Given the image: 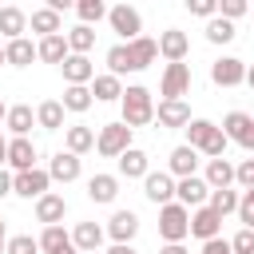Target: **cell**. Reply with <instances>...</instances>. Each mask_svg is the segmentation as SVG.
Segmentation results:
<instances>
[{
    "label": "cell",
    "mask_w": 254,
    "mask_h": 254,
    "mask_svg": "<svg viewBox=\"0 0 254 254\" xmlns=\"http://www.w3.org/2000/svg\"><path fill=\"white\" fill-rule=\"evenodd\" d=\"M238 222L246 230H254V190H242V202H238Z\"/></svg>",
    "instance_id": "cell-43"
},
{
    "label": "cell",
    "mask_w": 254,
    "mask_h": 254,
    "mask_svg": "<svg viewBox=\"0 0 254 254\" xmlns=\"http://www.w3.org/2000/svg\"><path fill=\"white\" fill-rule=\"evenodd\" d=\"M238 202H242V194H238L234 187H226V190H210V202H206V206H214V210L226 218V214H238Z\"/></svg>",
    "instance_id": "cell-38"
},
{
    "label": "cell",
    "mask_w": 254,
    "mask_h": 254,
    "mask_svg": "<svg viewBox=\"0 0 254 254\" xmlns=\"http://www.w3.org/2000/svg\"><path fill=\"white\" fill-rule=\"evenodd\" d=\"M107 24H111V32L119 36V44H131V40L143 36V16H139V8H131V4H115V8L107 12Z\"/></svg>",
    "instance_id": "cell-5"
},
{
    "label": "cell",
    "mask_w": 254,
    "mask_h": 254,
    "mask_svg": "<svg viewBox=\"0 0 254 254\" xmlns=\"http://www.w3.org/2000/svg\"><path fill=\"white\" fill-rule=\"evenodd\" d=\"M222 135H226L230 143H238L242 151H254V115L230 111V115L222 119Z\"/></svg>",
    "instance_id": "cell-10"
},
{
    "label": "cell",
    "mask_w": 254,
    "mask_h": 254,
    "mask_svg": "<svg viewBox=\"0 0 254 254\" xmlns=\"http://www.w3.org/2000/svg\"><path fill=\"white\" fill-rule=\"evenodd\" d=\"M238 32H234V24L230 20H222V16H214V20H206V40L210 44H230Z\"/></svg>",
    "instance_id": "cell-39"
},
{
    "label": "cell",
    "mask_w": 254,
    "mask_h": 254,
    "mask_svg": "<svg viewBox=\"0 0 254 254\" xmlns=\"http://www.w3.org/2000/svg\"><path fill=\"white\" fill-rule=\"evenodd\" d=\"M159 56H163L167 64H183V60L190 56V36H187V32H179V28L159 32Z\"/></svg>",
    "instance_id": "cell-13"
},
{
    "label": "cell",
    "mask_w": 254,
    "mask_h": 254,
    "mask_svg": "<svg viewBox=\"0 0 254 254\" xmlns=\"http://www.w3.org/2000/svg\"><path fill=\"white\" fill-rule=\"evenodd\" d=\"M64 214H67V198H64V194L48 190L44 198H36V222H44V226H60Z\"/></svg>",
    "instance_id": "cell-21"
},
{
    "label": "cell",
    "mask_w": 254,
    "mask_h": 254,
    "mask_svg": "<svg viewBox=\"0 0 254 254\" xmlns=\"http://www.w3.org/2000/svg\"><path fill=\"white\" fill-rule=\"evenodd\" d=\"M4 127L12 131V139H28L32 127H36V111H32V103H16V107H8Z\"/></svg>",
    "instance_id": "cell-25"
},
{
    "label": "cell",
    "mask_w": 254,
    "mask_h": 254,
    "mask_svg": "<svg viewBox=\"0 0 254 254\" xmlns=\"http://www.w3.org/2000/svg\"><path fill=\"white\" fill-rule=\"evenodd\" d=\"M64 111H75V115H83L91 103H95V95H91V87H64Z\"/></svg>",
    "instance_id": "cell-36"
},
{
    "label": "cell",
    "mask_w": 254,
    "mask_h": 254,
    "mask_svg": "<svg viewBox=\"0 0 254 254\" xmlns=\"http://www.w3.org/2000/svg\"><path fill=\"white\" fill-rule=\"evenodd\" d=\"M234 187L254 190V159H242V163L234 167Z\"/></svg>",
    "instance_id": "cell-42"
},
{
    "label": "cell",
    "mask_w": 254,
    "mask_h": 254,
    "mask_svg": "<svg viewBox=\"0 0 254 254\" xmlns=\"http://www.w3.org/2000/svg\"><path fill=\"white\" fill-rule=\"evenodd\" d=\"M36 52H40V64H64V60L71 56V48H67V36H64V32H60V36L40 40V44H36Z\"/></svg>",
    "instance_id": "cell-33"
},
{
    "label": "cell",
    "mask_w": 254,
    "mask_h": 254,
    "mask_svg": "<svg viewBox=\"0 0 254 254\" xmlns=\"http://www.w3.org/2000/svg\"><path fill=\"white\" fill-rule=\"evenodd\" d=\"M4 60H8L12 67H32V60H40V52H36V44H32L28 36H20V40L4 44Z\"/></svg>",
    "instance_id": "cell-31"
},
{
    "label": "cell",
    "mask_w": 254,
    "mask_h": 254,
    "mask_svg": "<svg viewBox=\"0 0 254 254\" xmlns=\"http://www.w3.org/2000/svg\"><path fill=\"white\" fill-rule=\"evenodd\" d=\"M187 147H194L198 155H206V159H222L226 155V135H222V127L218 123H210V119H190L187 127Z\"/></svg>",
    "instance_id": "cell-1"
},
{
    "label": "cell",
    "mask_w": 254,
    "mask_h": 254,
    "mask_svg": "<svg viewBox=\"0 0 254 254\" xmlns=\"http://www.w3.org/2000/svg\"><path fill=\"white\" fill-rule=\"evenodd\" d=\"M210 83L214 87H238V83H246V64L238 56H218L210 64Z\"/></svg>",
    "instance_id": "cell-9"
},
{
    "label": "cell",
    "mask_w": 254,
    "mask_h": 254,
    "mask_svg": "<svg viewBox=\"0 0 254 254\" xmlns=\"http://www.w3.org/2000/svg\"><path fill=\"white\" fill-rule=\"evenodd\" d=\"M190 238H198V242L222 238V214H218L214 206H198V210H190Z\"/></svg>",
    "instance_id": "cell-11"
},
{
    "label": "cell",
    "mask_w": 254,
    "mask_h": 254,
    "mask_svg": "<svg viewBox=\"0 0 254 254\" xmlns=\"http://www.w3.org/2000/svg\"><path fill=\"white\" fill-rule=\"evenodd\" d=\"M40 254H79L75 242H71V230L64 226H44L40 234Z\"/></svg>",
    "instance_id": "cell-23"
},
{
    "label": "cell",
    "mask_w": 254,
    "mask_h": 254,
    "mask_svg": "<svg viewBox=\"0 0 254 254\" xmlns=\"http://www.w3.org/2000/svg\"><path fill=\"white\" fill-rule=\"evenodd\" d=\"M155 119H159V127H187L190 123V103L187 99H159V107H155Z\"/></svg>",
    "instance_id": "cell-16"
},
{
    "label": "cell",
    "mask_w": 254,
    "mask_h": 254,
    "mask_svg": "<svg viewBox=\"0 0 254 254\" xmlns=\"http://www.w3.org/2000/svg\"><path fill=\"white\" fill-rule=\"evenodd\" d=\"M28 24H32V32H36L40 40H48V36H60V32H64L60 12H56V8H48V4H44V8H36V12L28 16Z\"/></svg>",
    "instance_id": "cell-29"
},
{
    "label": "cell",
    "mask_w": 254,
    "mask_h": 254,
    "mask_svg": "<svg viewBox=\"0 0 254 254\" xmlns=\"http://www.w3.org/2000/svg\"><path fill=\"white\" fill-rule=\"evenodd\" d=\"M143 194H147V202H155V206L175 202V175H171V171H151V175L143 179Z\"/></svg>",
    "instance_id": "cell-12"
},
{
    "label": "cell",
    "mask_w": 254,
    "mask_h": 254,
    "mask_svg": "<svg viewBox=\"0 0 254 254\" xmlns=\"http://www.w3.org/2000/svg\"><path fill=\"white\" fill-rule=\"evenodd\" d=\"M48 187H52V175L44 167H32V171L12 175V194H20V198H44Z\"/></svg>",
    "instance_id": "cell-7"
},
{
    "label": "cell",
    "mask_w": 254,
    "mask_h": 254,
    "mask_svg": "<svg viewBox=\"0 0 254 254\" xmlns=\"http://www.w3.org/2000/svg\"><path fill=\"white\" fill-rule=\"evenodd\" d=\"M119 179H147L151 175V155L143 151V147H131V151H123L119 155V171H115Z\"/></svg>",
    "instance_id": "cell-19"
},
{
    "label": "cell",
    "mask_w": 254,
    "mask_h": 254,
    "mask_svg": "<svg viewBox=\"0 0 254 254\" xmlns=\"http://www.w3.org/2000/svg\"><path fill=\"white\" fill-rule=\"evenodd\" d=\"M198 254H234V250H230V238H210V242H202Z\"/></svg>",
    "instance_id": "cell-46"
},
{
    "label": "cell",
    "mask_w": 254,
    "mask_h": 254,
    "mask_svg": "<svg viewBox=\"0 0 254 254\" xmlns=\"http://www.w3.org/2000/svg\"><path fill=\"white\" fill-rule=\"evenodd\" d=\"M230 250H234V254H254V230L242 226V230L230 238Z\"/></svg>",
    "instance_id": "cell-45"
},
{
    "label": "cell",
    "mask_w": 254,
    "mask_h": 254,
    "mask_svg": "<svg viewBox=\"0 0 254 254\" xmlns=\"http://www.w3.org/2000/svg\"><path fill=\"white\" fill-rule=\"evenodd\" d=\"M107 254H139V250H135L131 242H123V246H115V242H111V246H107Z\"/></svg>",
    "instance_id": "cell-49"
},
{
    "label": "cell",
    "mask_w": 254,
    "mask_h": 254,
    "mask_svg": "<svg viewBox=\"0 0 254 254\" xmlns=\"http://www.w3.org/2000/svg\"><path fill=\"white\" fill-rule=\"evenodd\" d=\"M107 238L115 242V246H123V242H135V234H139V214L135 210H115L111 218H107Z\"/></svg>",
    "instance_id": "cell-14"
},
{
    "label": "cell",
    "mask_w": 254,
    "mask_h": 254,
    "mask_svg": "<svg viewBox=\"0 0 254 254\" xmlns=\"http://www.w3.org/2000/svg\"><path fill=\"white\" fill-rule=\"evenodd\" d=\"M60 71H64L67 87H91V79H95V64L87 56H67L60 64Z\"/></svg>",
    "instance_id": "cell-15"
},
{
    "label": "cell",
    "mask_w": 254,
    "mask_h": 254,
    "mask_svg": "<svg viewBox=\"0 0 254 254\" xmlns=\"http://www.w3.org/2000/svg\"><path fill=\"white\" fill-rule=\"evenodd\" d=\"M107 12H111V8H107L103 0H79V4H75L79 24H87V28H95L99 20H107Z\"/></svg>",
    "instance_id": "cell-37"
},
{
    "label": "cell",
    "mask_w": 254,
    "mask_h": 254,
    "mask_svg": "<svg viewBox=\"0 0 254 254\" xmlns=\"http://www.w3.org/2000/svg\"><path fill=\"white\" fill-rule=\"evenodd\" d=\"M64 147H67L71 155H87V151H95V131L83 127V123L64 127Z\"/></svg>",
    "instance_id": "cell-32"
},
{
    "label": "cell",
    "mask_w": 254,
    "mask_h": 254,
    "mask_svg": "<svg viewBox=\"0 0 254 254\" xmlns=\"http://www.w3.org/2000/svg\"><path fill=\"white\" fill-rule=\"evenodd\" d=\"M103 238H107V230H103L99 222H75V226H71V242H75L79 254H95V250L103 246Z\"/></svg>",
    "instance_id": "cell-22"
},
{
    "label": "cell",
    "mask_w": 254,
    "mask_h": 254,
    "mask_svg": "<svg viewBox=\"0 0 254 254\" xmlns=\"http://www.w3.org/2000/svg\"><path fill=\"white\" fill-rule=\"evenodd\" d=\"M0 254H8V238H0Z\"/></svg>",
    "instance_id": "cell-53"
},
{
    "label": "cell",
    "mask_w": 254,
    "mask_h": 254,
    "mask_svg": "<svg viewBox=\"0 0 254 254\" xmlns=\"http://www.w3.org/2000/svg\"><path fill=\"white\" fill-rule=\"evenodd\" d=\"M119 107H123V123H127L131 131H135V127L155 123V99H151V91H147L143 83H131V87L123 91Z\"/></svg>",
    "instance_id": "cell-2"
},
{
    "label": "cell",
    "mask_w": 254,
    "mask_h": 254,
    "mask_svg": "<svg viewBox=\"0 0 254 254\" xmlns=\"http://www.w3.org/2000/svg\"><path fill=\"white\" fill-rule=\"evenodd\" d=\"M8 163V139H4V131H0V167Z\"/></svg>",
    "instance_id": "cell-50"
},
{
    "label": "cell",
    "mask_w": 254,
    "mask_h": 254,
    "mask_svg": "<svg viewBox=\"0 0 254 254\" xmlns=\"http://www.w3.org/2000/svg\"><path fill=\"white\" fill-rule=\"evenodd\" d=\"M0 64H8V60H4V44H0Z\"/></svg>",
    "instance_id": "cell-54"
},
{
    "label": "cell",
    "mask_w": 254,
    "mask_h": 254,
    "mask_svg": "<svg viewBox=\"0 0 254 254\" xmlns=\"http://www.w3.org/2000/svg\"><path fill=\"white\" fill-rule=\"evenodd\" d=\"M67 36V48H71V56H87L91 48H95V28H87V24H75L71 32H64Z\"/></svg>",
    "instance_id": "cell-35"
},
{
    "label": "cell",
    "mask_w": 254,
    "mask_h": 254,
    "mask_svg": "<svg viewBox=\"0 0 254 254\" xmlns=\"http://www.w3.org/2000/svg\"><path fill=\"white\" fill-rule=\"evenodd\" d=\"M87 198L99 202V206L115 202V198H119V175H107V171L91 175V179H87Z\"/></svg>",
    "instance_id": "cell-20"
},
{
    "label": "cell",
    "mask_w": 254,
    "mask_h": 254,
    "mask_svg": "<svg viewBox=\"0 0 254 254\" xmlns=\"http://www.w3.org/2000/svg\"><path fill=\"white\" fill-rule=\"evenodd\" d=\"M131 127L123 123V119H115V123H103L99 131H95V151L103 155V159H119L123 151H131L135 143H131Z\"/></svg>",
    "instance_id": "cell-3"
},
{
    "label": "cell",
    "mask_w": 254,
    "mask_h": 254,
    "mask_svg": "<svg viewBox=\"0 0 254 254\" xmlns=\"http://www.w3.org/2000/svg\"><path fill=\"white\" fill-rule=\"evenodd\" d=\"M202 179H206L210 190H226V187H234V163H230L226 155H222V159H206Z\"/></svg>",
    "instance_id": "cell-27"
},
{
    "label": "cell",
    "mask_w": 254,
    "mask_h": 254,
    "mask_svg": "<svg viewBox=\"0 0 254 254\" xmlns=\"http://www.w3.org/2000/svg\"><path fill=\"white\" fill-rule=\"evenodd\" d=\"M246 87L254 91V67H246Z\"/></svg>",
    "instance_id": "cell-51"
},
{
    "label": "cell",
    "mask_w": 254,
    "mask_h": 254,
    "mask_svg": "<svg viewBox=\"0 0 254 254\" xmlns=\"http://www.w3.org/2000/svg\"><path fill=\"white\" fill-rule=\"evenodd\" d=\"M127 56H131V71H143V67H151V64L159 60V40L139 36V40L127 44Z\"/></svg>",
    "instance_id": "cell-24"
},
{
    "label": "cell",
    "mask_w": 254,
    "mask_h": 254,
    "mask_svg": "<svg viewBox=\"0 0 254 254\" xmlns=\"http://www.w3.org/2000/svg\"><path fill=\"white\" fill-rule=\"evenodd\" d=\"M24 32H28V12L16 8V4H4V8H0V36L12 44V40H20Z\"/></svg>",
    "instance_id": "cell-28"
},
{
    "label": "cell",
    "mask_w": 254,
    "mask_h": 254,
    "mask_svg": "<svg viewBox=\"0 0 254 254\" xmlns=\"http://www.w3.org/2000/svg\"><path fill=\"white\" fill-rule=\"evenodd\" d=\"M8 254H40V238H32V234H12V238H8Z\"/></svg>",
    "instance_id": "cell-40"
},
{
    "label": "cell",
    "mask_w": 254,
    "mask_h": 254,
    "mask_svg": "<svg viewBox=\"0 0 254 254\" xmlns=\"http://www.w3.org/2000/svg\"><path fill=\"white\" fill-rule=\"evenodd\" d=\"M8 167H12V175L32 171L36 167V143L32 139H8Z\"/></svg>",
    "instance_id": "cell-26"
},
{
    "label": "cell",
    "mask_w": 254,
    "mask_h": 254,
    "mask_svg": "<svg viewBox=\"0 0 254 254\" xmlns=\"http://www.w3.org/2000/svg\"><path fill=\"white\" fill-rule=\"evenodd\" d=\"M167 171H171L175 179H190V175H198V151L187 147V143H179V147L167 155Z\"/></svg>",
    "instance_id": "cell-17"
},
{
    "label": "cell",
    "mask_w": 254,
    "mask_h": 254,
    "mask_svg": "<svg viewBox=\"0 0 254 254\" xmlns=\"http://www.w3.org/2000/svg\"><path fill=\"white\" fill-rule=\"evenodd\" d=\"M64 103L60 99H44L40 107H36V127H44V131H60L64 127Z\"/></svg>",
    "instance_id": "cell-34"
},
{
    "label": "cell",
    "mask_w": 254,
    "mask_h": 254,
    "mask_svg": "<svg viewBox=\"0 0 254 254\" xmlns=\"http://www.w3.org/2000/svg\"><path fill=\"white\" fill-rule=\"evenodd\" d=\"M190 64H167L163 67V79H159V95L163 99H183L190 95Z\"/></svg>",
    "instance_id": "cell-6"
},
{
    "label": "cell",
    "mask_w": 254,
    "mask_h": 254,
    "mask_svg": "<svg viewBox=\"0 0 254 254\" xmlns=\"http://www.w3.org/2000/svg\"><path fill=\"white\" fill-rule=\"evenodd\" d=\"M4 119H8V103L0 99V123H4Z\"/></svg>",
    "instance_id": "cell-52"
},
{
    "label": "cell",
    "mask_w": 254,
    "mask_h": 254,
    "mask_svg": "<svg viewBox=\"0 0 254 254\" xmlns=\"http://www.w3.org/2000/svg\"><path fill=\"white\" fill-rule=\"evenodd\" d=\"M8 194H12V171L0 167V198H8Z\"/></svg>",
    "instance_id": "cell-47"
},
{
    "label": "cell",
    "mask_w": 254,
    "mask_h": 254,
    "mask_svg": "<svg viewBox=\"0 0 254 254\" xmlns=\"http://www.w3.org/2000/svg\"><path fill=\"white\" fill-rule=\"evenodd\" d=\"M218 16L234 24L238 16H246V0H218Z\"/></svg>",
    "instance_id": "cell-44"
},
{
    "label": "cell",
    "mask_w": 254,
    "mask_h": 254,
    "mask_svg": "<svg viewBox=\"0 0 254 254\" xmlns=\"http://www.w3.org/2000/svg\"><path fill=\"white\" fill-rule=\"evenodd\" d=\"M79 171H83V167H79V155H71V151H56V155H52V163H48L52 183H64V187H67V183H75V179H79Z\"/></svg>",
    "instance_id": "cell-18"
},
{
    "label": "cell",
    "mask_w": 254,
    "mask_h": 254,
    "mask_svg": "<svg viewBox=\"0 0 254 254\" xmlns=\"http://www.w3.org/2000/svg\"><path fill=\"white\" fill-rule=\"evenodd\" d=\"M187 12L198 20H214L218 16V0H187Z\"/></svg>",
    "instance_id": "cell-41"
},
{
    "label": "cell",
    "mask_w": 254,
    "mask_h": 254,
    "mask_svg": "<svg viewBox=\"0 0 254 254\" xmlns=\"http://www.w3.org/2000/svg\"><path fill=\"white\" fill-rule=\"evenodd\" d=\"M175 202H183L187 210H198L210 202V187L202 175H190V179H175Z\"/></svg>",
    "instance_id": "cell-8"
},
{
    "label": "cell",
    "mask_w": 254,
    "mask_h": 254,
    "mask_svg": "<svg viewBox=\"0 0 254 254\" xmlns=\"http://www.w3.org/2000/svg\"><path fill=\"white\" fill-rule=\"evenodd\" d=\"M123 79L119 75H111V71H103V75H95L91 79V95H95V103H115V99H123Z\"/></svg>",
    "instance_id": "cell-30"
},
{
    "label": "cell",
    "mask_w": 254,
    "mask_h": 254,
    "mask_svg": "<svg viewBox=\"0 0 254 254\" xmlns=\"http://www.w3.org/2000/svg\"><path fill=\"white\" fill-rule=\"evenodd\" d=\"M159 238L163 242H187L190 238V210L183 202L159 206Z\"/></svg>",
    "instance_id": "cell-4"
},
{
    "label": "cell",
    "mask_w": 254,
    "mask_h": 254,
    "mask_svg": "<svg viewBox=\"0 0 254 254\" xmlns=\"http://www.w3.org/2000/svg\"><path fill=\"white\" fill-rule=\"evenodd\" d=\"M159 254H190V250H187V242H163Z\"/></svg>",
    "instance_id": "cell-48"
}]
</instances>
